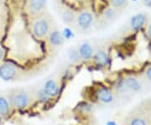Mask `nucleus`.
<instances>
[{"mask_svg": "<svg viewBox=\"0 0 151 125\" xmlns=\"http://www.w3.org/2000/svg\"><path fill=\"white\" fill-rule=\"evenodd\" d=\"M141 2L145 7L151 9V0H141Z\"/></svg>", "mask_w": 151, "mask_h": 125, "instance_id": "obj_23", "label": "nucleus"}, {"mask_svg": "<svg viewBox=\"0 0 151 125\" xmlns=\"http://www.w3.org/2000/svg\"><path fill=\"white\" fill-rule=\"evenodd\" d=\"M146 22H147V14L144 13L137 14L136 15L131 18V20H130L131 28L134 30H139L145 24Z\"/></svg>", "mask_w": 151, "mask_h": 125, "instance_id": "obj_10", "label": "nucleus"}, {"mask_svg": "<svg viewBox=\"0 0 151 125\" xmlns=\"http://www.w3.org/2000/svg\"><path fill=\"white\" fill-rule=\"evenodd\" d=\"M58 14L65 24L70 25L73 24L76 12L66 5H58Z\"/></svg>", "mask_w": 151, "mask_h": 125, "instance_id": "obj_8", "label": "nucleus"}, {"mask_svg": "<svg viewBox=\"0 0 151 125\" xmlns=\"http://www.w3.org/2000/svg\"><path fill=\"white\" fill-rule=\"evenodd\" d=\"M7 98L11 107L16 108H25L34 103L36 98V91L32 88H14L7 93Z\"/></svg>", "mask_w": 151, "mask_h": 125, "instance_id": "obj_3", "label": "nucleus"}, {"mask_svg": "<svg viewBox=\"0 0 151 125\" xmlns=\"http://www.w3.org/2000/svg\"><path fill=\"white\" fill-rule=\"evenodd\" d=\"M48 0H26L24 13L31 19L40 16L47 10Z\"/></svg>", "mask_w": 151, "mask_h": 125, "instance_id": "obj_6", "label": "nucleus"}, {"mask_svg": "<svg viewBox=\"0 0 151 125\" xmlns=\"http://www.w3.org/2000/svg\"><path fill=\"white\" fill-rule=\"evenodd\" d=\"M4 50L0 47V61H1V60H2V59H3V57H4Z\"/></svg>", "mask_w": 151, "mask_h": 125, "instance_id": "obj_24", "label": "nucleus"}, {"mask_svg": "<svg viewBox=\"0 0 151 125\" xmlns=\"http://www.w3.org/2000/svg\"><path fill=\"white\" fill-rule=\"evenodd\" d=\"M30 30L32 34L39 40L46 39L50 31L55 27L53 16L49 11L45 12L40 16L30 19Z\"/></svg>", "mask_w": 151, "mask_h": 125, "instance_id": "obj_2", "label": "nucleus"}, {"mask_svg": "<svg viewBox=\"0 0 151 125\" xmlns=\"http://www.w3.org/2000/svg\"><path fill=\"white\" fill-rule=\"evenodd\" d=\"M24 76V71H22L15 65L5 62L0 64V77L4 81H18Z\"/></svg>", "mask_w": 151, "mask_h": 125, "instance_id": "obj_5", "label": "nucleus"}, {"mask_svg": "<svg viewBox=\"0 0 151 125\" xmlns=\"http://www.w3.org/2000/svg\"><path fill=\"white\" fill-rule=\"evenodd\" d=\"M119 11L114 9L112 7H108L103 11L102 14V21L103 23H112L117 19L119 16Z\"/></svg>", "mask_w": 151, "mask_h": 125, "instance_id": "obj_13", "label": "nucleus"}, {"mask_svg": "<svg viewBox=\"0 0 151 125\" xmlns=\"http://www.w3.org/2000/svg\"><path fill=\"white\" fill-rule=\"evenodd\" d=\"M145 88H147L141 78L134 76L126 77L117 85L115 89V95L118 98L128 100L134 95L141 93Z\"/></svg>", "mask_w": 151, "mask_h": 125, "instance_id": "obj_1", "label": "nucleus"}, {"mask_svg": "<svg viewBox=\"0 0 151 125\" xmlns=\"http://www.w3.org/2000/svg\"><path fill=\"white\" fill-rule=\"evenodd\" d=\"M78 51L81 59L89 60L94 55V49L90 43H83L78 48Z\"/></svg>", "mask_w": 151, "mask_h": 125, "instance_id": "obj_12", "label": "nucleus"}, {"mask_svg": "<svg viewBox=\"0 0 151 125\" xmlns=\"http://www.w3.org/2000/svg\"><path fill=\"white\" fill-rule=\"evenodd\" d=\"M96 20L92 9H83L76 12L75 19L71 26L77 32H86L93 26Z\"/></svg>", "mask_w": 151, "mask_h": 125, "instance_id": "obj_4", "label": "nucleus"}, {"mask_svg": "<svg viewBox=\"0 0 151 125\" xmlns=\"http://www.w3.org/2000/svg\"><path fill=\"white\" fill-rule=\"evenodd\" d=\"M144 83L145 84L146 87H151V66L147 68L146 71H145V74L143 76V78H141Z\"/></svg>", "mask_w": 151, "mask_h": 125, "instance_id": "obj_20", "label": "nucleus"}, {"mask_svg": "<svg viewBox=\"0 0 151 125\" xmlns=\"http://www.w3.org/2000/svg\"><path fill=\"white\" fill-rule=\"evenodd\" d=\"M93 59L97 65H106L108 63V54L103 49H97L93 55Z\"/></svg>", "mask_w": 151, "mask_h": 125, "instance_id": "obj_14", "label": "nucleus"}, {"mask_svg": "<svg viewBox=\"0 0 151 125\" xmlns=\"http://www.w3.org/2000/svg\"><path fill=\"white\" fill-rule=\"evenodd\" d=\"M4 1H5V0H0V6L2 5V4H4Z\"/></svg>", "mask_w": 151, "mask_h": 125, "instance_id": "obj_26", "label": "nucleus"}, {"mask_svg": "<svg viewBox=\"0 0 151 125\" xmlns=\"http://www.w3.org/2000/svg\"><path fill=\"white\" fill-rule=\"evenodd\" d=\"M138 107L151 123V96L142 101Z\"/></svg>", "mask_w": 151, "mask_h": 125, "instance_id": "obj_15", "label": "nucleus"}, {"mask_svg": "<svg viewBox=\"0 0 151 125\" xmlns=\"http://www.w3.org/2000/svg\"><path fill=\"white\" fill-rule=\"evenodd\" d=\"M45 92L48 94L50 97H55L59 93V87L57 83L55 82L54 80H49L45 82V87H44Z\"/></svg>", "mask_w": 151, "mask_h": 125, "instance_id": "obj_16", "label": "nucleus"}, {"mask_svg": "<svg viewBox=\"0 0 151 125\" xmlns=\"http://www.w3.org/2000/svg\"><path fill=\"white\" fill-rule=\"evenodd\" d=\"M146 34L150 39H151V19L146 22Z\"/></svg>", "mask_w": 151, "mask_h": 125, "instance_id": "obj_22", "label": "nucleus"}, {"mask_svg": "<svg viewBox=\"0 0 151 125\" xmlns=\"http://www.w3.org/2000/svg\"><path fill=\"white\" fill-rule=\"evenodd\" d=\"M107 125H118L115 122H113V121H110V122H108Z\"/></svg>", "mask_w": 151, "mask_h": 125, "instance_id": "obj_25", "label": "nucleus"}, {"mask_svg": "<svg viewBox=\"0 0 151 125\" xmlns=\"http://www.w3.org/2000/svg\"><path fill=\"white\" fill-rule=\"evenodd\" d=\"M97 98L99 101H101L103 103H112L115 100L113 93H112L108 88H100L97 91Z\"/></svg>", "mask_w": 151, "mask_h": 125, "instance_id": "obj_11", "label": "nucleus"}, {"mask_svg": "<svg viewBox=\"0 0 151 125\" xmlns=\"http://www.w3.org/2000/svg\"><path fill=\"white\" fill-rule=\"evenodd\" d=\"M0 125H1V116H0Z\"/></svg>", "mask_w": 151, "mask_h": 125, "instance_id": "obj_27", "label": "nucleus"}, {"mask_svg": "<svg viewBox=\"0 0 151 125\" xmlns=\"http://www.w3.org/2000/svg\"><path fill=\"white\" fill-rule=\"evenodd\" d=\"M46 39L48 40L49 44L52 45L53 47L60 46L64 43V37L62 35V33L60 31L59 29L56 28V26L50 31Z\"/></svg>", "mask_w": 151, "mask_h": 125, "instance_id": "obj_9", "label": "nucleus"}, {"mask_svg": "<svg viewBox=\"0 0 151 125\" xmlns=\"http://www.w3.org/2000/svg\"><path fill=\"white\" fill-rule=\"evenodd\" d=\"M68 58L73 63H77L78 61H80L81 58V56H80V54H79L78 49H76V48H71V49L69 50Z\"/></svg>", "mask_w": 151, "mask_h": 125, "instance_id": "obj_19", "label": "nucleus"}, {"mask_svg": "<svg viewBox=\"0 0 151 125\" xmlns=\"http://www.w3.org/2000/svg\"><path fill=\"white\" fill-rule=\"evenodd\" d=\"M11 105L7 97L0 95V116L6 117L10 113Z\"/></svg>", "mask_w": 151, "mask_h": 125, "instance_id": "obj_17", "label": "nucleus"}, {"mask_svg": "<svg viewBox=\"0 0 151 125\" xmlns=\"http://www.w3.org/2000/svg\"><path fill=\"white\" fill-rule=\"evenodd\" d=\"M110 7L119 12L124 10L129 6V0H108Z\"/></svg>", "mask_w": 151, "mask_h": 125, "instance_id": "obj_18", "label": "nucleus"}, {"mask_svg": "<svg viewBox=\"0 0 151 125\" xmlns=\"http://www.w3.org/2000/svg\"><path fill=\"white\" fill-rule=\"evenodd\" d=\"M124 125H151V123L137 106L125 117Z\"/></svg>", "mask_w": 151, "mask_h": 125, "instance_id": "obj_7", "label": "nucleus"}, {"mask_svg": "<svg viewBox=\"0 0 151 125\" xmlns=\"http://www.w3.org/2000/svg\"><path fill=\"white\" fill-rule=\"evenodd\" d=\"M36 98H39L42 102H46L49 99V98H50V96L45 92V90L43 89V90H40V91L36 92Z\"/></svg>", "mask_w": 151, "mask_h": 125, "instance_id": "obj_21", "label": "nucleus"}]
</instances>
